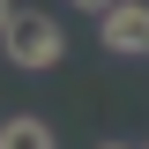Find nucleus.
I'll list each match as a JSON object with an SVG mask.
<instances>
[{
    "label": "nucleus",
    "mask_w": 149,
    "mask_h": 149,
    "mask_svg": "<svg viewBox=\"0 0 149 149\" xmlns=\"http://www.w3.org/2000/svg\"><path fill=\"white\" fill-rule=\"evenodd\" d=\"M74 8H82V15H104V8H112V0H74Z\"/></svg>",
    "instance_id": "obj_4"
},
{
    "label": "nucleus",
    "mask_w": 149,
    "mask_h": 149,
    "mask_svg": "<svg viewBox=\"0 0 149 149\" xmlns=\"http://www.w3.org/2000/svg\"><path fill=\"white\" fill-rule=\"evenodd\" d=\"M8 15H15V0H0V30H8Z\"/></svg>",
    "instance_id": "obj_5"
},
{
    "label": "nucleus",
    "mask_w": 149,
    "mask_h": 149,
    "mask_svg": "<svg viewBox=\"0 0 149 149\" xmlns=\"http://www.w3.org/2000/svg\"><path fill=\"white\" fill-rule=\"evenodd\" d=\"M0 52H8V67H22V74H52L60 60H67V30H60V15L15 8L8 30H0Z\"/></svg>",
    "instance_id": "obj_1"
},
{
    "label": "nucleus",
    "mask_w": 149,
    "mask_h": 149,
    "mask_svg": "<svg viewBox=\"0 0 149 149\" xmlns=\"http://www.w3.org/2000/svg\"><path fill=\"white\" fill-rule=\"evenodd\" d=\"M97 37L112 60H149V0H112L97 15Z\"/></svg>",
    "instance_id": "obj_2"
},
{
    "label": "nucleus",
    "mask_w": 149,
    "mask_h": 149,
    "mask_svg": "<svg viewBox=\"0 0 149 149\" xmlns=\"http://www.w3.org/2000/svg\"><path fill=\"white\" fill-rule=\"evenodd\" d=\"M97 149H127V142H97Z\"/></svg>",
    "instance_id": "obj_6"
},
{
    "label": "nucleus",
    "mask_w": 149,
    "mask_h": 149,
    "mask_svg": "<svg viewBox=\"0 0 149 149\" xmlns=\"http://www.w3.org/2000/svg\"><path fill=\"white\" fill-rule=\"evenodd\" d=\"M0 149H60V142H52L45 119H8V127H0Z\"/></svg>",
    "instance_id": "obj_3"
}]
</instances>
